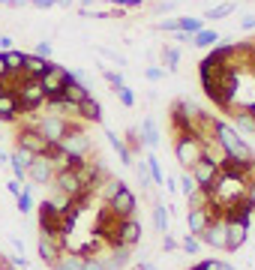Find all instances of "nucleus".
I'll return each instance as SVG.
<instances>
[{
	"instance_id": "f257e3e1",
	"label": "nucleus",
	"mask_w": 255,
	"mask_h": 270,
	"mask_svg": "<svg viewBox=\"0 0 255 270\" xmlns=\"http://www.w3.org/2000/svg\"><path fill=\"white\" fill-rule=\"evenodd\" d=\"M213 135H216V144L222 147V156H228V159H243V162L255 159L252 147L243 141V135H240L234 126H228V123H222V120H213Z\"/></svg>"
},
{
	"instance_id": "f03ea898",
	"label": "nucleus",
	"mask_w": 255,
	"mask_h": 270,
	"mask_svg": "<svg viewBox=\"0 0 255 270\" xmlns=\"http://www.w3.org/2000/svg\"><path fill=\"white\" fill-rule=\"evenodd\" d=\"M69 81H75V72L51 63V69L39 78V84H42V90H45V102H60V99H63V87H66Z\"/></svg>"
},
{
	"instance_id": "7ed1b4c3",
	"label": "nucleus",
	"mask_w": 255,
	"mask_h": 270,
	"mask_svg": "<svg viewBox=\"0 0 255 270\" xmlns=\"http://www.w3.org/2000/svg\"><path fill=\"white\" fill-rule=\"evenodd\" d=\"M15 102H18V111H36L42 102H45V90L36 78H18V87H15Z\"/></svg>"
},
{
	"instance_id": "20e7f679",
	"label": "nucleus",
	"mask_w": 255,
	"mask_h": 270,
	"mask_svg": "<svg viewBox=\"0 0 255 270\" xmlns=\"http://www.w3.org/2000/svg\"><path fill=\"white\" fill-rule=\"evenodd\" d=\"M57 147L66 153V156H75V159H87V153H90V135L84 129H75V126H69V132L57 141Z\"/></svg>"
},
{
	"instance_id": "39448f33",
	"label": "nucleus",
	"mask_w": 255,
	"mask_h": 270,
	"mask_svg": "<svg viewBox=\"0 0 255 270\" xmlns=\"http://www.w3.org/2000/svg\"><path fill=\"white\" fill-rule=\"evenodd\" d=\"M174 156H177V162L183 165V168H192L204 156V144L195 141V138H189V135H183V138L174 141Z\"/></svg>"
},
{
	"instance_id": "423d86ee",
	"label": "nucleus",
	"mask_w": 255,
	"mask_h": 270,
	"mask_svg": "<svg viewBox=\"0 0 255 270\" xmlns=\"http://www.w3.org/2000/svg\"><path fill=\"white\" fill-rule=\"evenodd\" d=\"M36 129H39V135L45 138V141H51V144H57L66 132H69V120L66 117H57V114H45V117H36V123H33Z\"/></svg>"
},
{
	"instance_id": "0eeeda50",
	"label": "nucleus",
	"mask_w": 255,
	"mask_h": 270,
	"mask_svg": "<svg viewBox=\"0 0 255 270\" xmlns=\"http://www.w3.org/2000/svg\"><path fill=\"white\" fill-rule=\"evenodd\" d=\"M189 174H192V180L198 183V189L210 192V186L216 183V177H219V162L210 159V156H201V159L189 168Z\"/></svg>"
},
{
	"instance_id": "6e6552de",
	"label": "nucleus",
	"mask_w": 255,
	"mask_h": 270,
	"mask_svg": "<svg viewBox=\"0 0 255 270\" xmlns=\"http://www.w3.org/2000/svg\"><path fill=\"white\" fill-rule=\"evenodd\" d=\"M18 147L27 150V153H33V156H45V150L51 147V141H45L39 135V129H36L33 123H27V126L18 129Z\"/></svg>"
},
{
	"instance_id": "1a4fd4ad",
	"label": "nucleus",
	"mask_w": 255,
	"mask_h": 270,
	"mask_svg": "<svg viewBox=\"0 0 255 270\" xmlns=\"http://www.w3.org/2000/svg\"><path fill=\"white\" fill-rule=\"evenodd\" d=\"M39 237H63L60 234V210H54L51 201L39 204Z\"/></svg>"
},
{
	"instance_id": "9d476101",
	"label": "nucleus",
	"mask_w": 255,
	"mask_h": 270,
	"mask_svg": "<svg viewBox=\"0 0 255 270\" xmlns=\"http://www.w3.org/2000/svg\"><path fill=\"white\" fill-rule=\"evenodd\" d=\"M135 204H138V198H135V192L129 189V186H123L117 195L108 201V210H111L117 219H129L132 213H135Z\"/></svg>"
},
{
	"instance_id": "9b49d317",
	"label": "nucleus",
	"mask_w": 255,
	"mask_h": 270,
	"mask_svg": "<svg viewBox=\"0 0 255 270\" xmlns=\"http://www.w3.org/2000/svg\"><path fill=\"white\" fill-rule=\"evenodd\" d=\"M201 243L210 246V249H225V216H216L210 219V225L201 231Z\"/></svg>"
},
{
	"instance_id": "f8f14e48",
	"label": "nucleus",
	"mask_w": 255,
	"mask_h": 270,
	"mask_svg": "<svg viewBox=\"0 0 255 270\" xmlns=\"http://www.w3.org/2000/svg\"><path fill=\"white\" fill-rule=\"evenodd\" d=\"M234 57H237V45L225 36V39H219V45L210 48V54H207L204 60H207L210 66H228V63H234Z\"/></svg>"
},
{
	"instance_id": "ddd939ff",
	"label": "nucleus",
	"mask_w": 255,
	"mask_h": 270,
	"mask_svg": "<svg viewBox=\"0 0 255 270\" xmlns=\"http://www.w3.org/2000/svg\"><path fill=\"white\" fill-rule=\"evenodd\" d=\"M135 243H141V222L135 216L120 219L117 222V246H129L132 249Z\"/></svg>"
},
{
	"instance_id": "4468645a",
	"label": "nucleus",
	"mask_w": 255,
	"mask_h": 270,
	"mask_svg": "<svg viewBox=\"0 0 255 270\" xmlns=\"http://www.w3.org/2000/svg\"><path fill=\"white\" fill-rule=\"evenodd\" d=\"M54 174H57V171H54V165H51L45 156H36V159L30 162V168H27V177H30L36 186H48V183L54 180Z\"/></svg>"
},
{
	"instance_id": "2eb2a0df",
	"label": "nucleus",
	"mask_w": 255,
	"mask_h": 270,
	"mask_svg": "<svg viewBox=\"0 0 255 270\" xmlns=\"http://www.w3.org/2000/svg\"><path fill=\"white\" fill-rule=\"evenodd\" d=\"M39 258L48 264V267H54L57 264V258L63 255V249H66V240L63 237H39Z\"/></svg>"
},
{
	"instance_id": "dca6fc26",
	"label": "nucleus",
	"mask_w": 255,
	"mask_h": 270,
	"mask_svg": "<svg viewBox=\"0 0 255 270\" xmlns=\"http://www.w3.org/2000/svg\"><path fill=\"white\" fill-rule=\"evenodd\" d=\"M246 234H249V225L243 222H225V249L234 252L246 243Z\"/></svg>"
},
{
	"instance_id": "f3484780",
	"label": "nucleus",
	"mask_w": 255,
	"mask_h": 270,
	"mask_svg": "<svg viewBox=\"0 0 255 270\" xmlns=\"http://www.w3.org/2000/svg\"><path fill=\"white\" fill-rule=\"evenodd\" d=\"M33 159H36L33 153H27V150H21V147H15V150L9 153V165H12V174H15V180H18V183L27 177V168H30V162H33Z\"/></svg>"
},
{
	"instance_id": "a211bd4d",
	"label": "nucleus",
	"mask_w": 255,
	"mask_h": 270,
	"mask_svg": "<svg viewBox=\"0 0 255 270\" xmlns=\"http://www.w3.org/2000/svg\"><path fill=\"white\" fill-rule=\"evenodd\" d=\"M129 258H132V249L129 246H111V252L102 258V267L105 270H126Z\"/></svg>"
},
{
	"instance_id": "6ab92c4d",
	"label": "nucleus",
	"mask_w": 255,
	"mask_h": 270,
	"mask_svg": "<svg viewBox=\"0 0 255 270\" xmlns=\"http://www.w3.org/2000/svg\"><path fill=\"white\" fill-rule=\"evenodd\" d=\"M48 69H51V63H48V60H39V57L27 54V57H24V69H21V78H36V81H39Z\"/></svg>"
},
{
	"instance_id": "aec40b11",
	"label": "nucleus",
	"mask_w": 255,
	"mask_h": 270,
	"mask_svg": "<svg viewBox=\"0 0 255 270\" xmlns=\"http://www.w3.org/2000/svg\"><path fill=\"white\" fill-rule=\"evenodd\" d=\"M3 54V60H6V72H9V78H21V69H24V51H15V48H9V51H0Z\"/></svg>"
},
{
	"instance_id": "412c9836",
	"label": "nucleus",
	"mask_w": 255,
	"mask_h": 270,
	"mask_svg": "<svg viewBox=\"0 0 255 270\" xmlns=\"http://www.w3.org/2000/svg\"><path fill=\"white\" fill-rule=\"evenodd\" d=\"M186 225H189V234L198 237L201 231L210 225V213L207 210H186Z\"/></svg>"
},
{
	"instance_id": "4be33fe9",
	"label": "nucleus",
	"mask_w": 255,
	"mask_h": 270,
	"mask_svg": "<svg viewBox=\"0 0 255 270\" xmlns=\"http://www.w3.org/2000/svg\"><path fill=\"white\" fill-rule=\"evenodd\" d=\"M138 135H141V141L147 144L150 150H153V147H159V141H162V135H159V126H156L150 117H144V120H141V129H138Z\"/></svg>"
},
{
	"instance_id": "5701e85b",
	"label": "nucleus",
	"mask_w": 255,
	"mask_h": 270,
	"mask_svg": "<svg viewBox=\"0 0 255 270\" xmlns=\"http://www.w3.org/2000/svg\"><path fill=\"white\" fill-rule=\"evenodd\" d=\"M78 117H84V120H90V123H99V120H102V105L93 99V93L78 105Z\"/></svg>"
},
{
	"instance_id": "b1692460",
	"label": "nucleus",
	"mask_w": 255,
	"mask_h": 270,
	"mask_svg": "<svg viewBox=\"0 0 255 270\" xmlns=\"http://www.w3.org/2000/svg\"><path fill=\"white\" fill-rule=\"evenodd\" d=\"M96 186H99V195H102L105 201H111V198L117 195V192H120L126 183H123V180H117V177H102Z\"/></svg>"
},
{
	"instance_id": "393cba45",
	"label": "nucleus",
	"mask_w": 255,
	"mask_h": 270,
	"mask_svg": "<svg viewBox=\"0 0 255 270\" xmlns=\"http://www.w3.org/2000/svg\"><path fill=\"white\" fill-rule=\"evenodd\" d=\"M234 129H237L240 135H243V132H252V135H255V114L246 111V108L234 111Z\"/></svg>"
},
{
	"instance_id": "a878e982",
	"label": "nucleus",
	"mask_w": 255,
	"mask_h": 270,
	"mask_svg": "<svg viewBox=\"0 0 255 270\" xmlns=\"http://www.w3.org/2000/svg\"><path fill=\"white\" fill-rule=\"evenodd\" d=\"M18 114H21V111H18V102H15L12 93L0 96V120H15Z\"/></svg>"
},
{
	"instance_id": "bb28decb",
	"label": "nucleus",
	"mask_w": 255,
	"mask_h": 270,
	"mask_svg": "<svg viewBox=\"0 0 255 270\" xmlns=\"http://www.w3.org/2000/svg\"><path fill=\"white\" fill-rule=\"evenodd\" d=\"M105 138L111 141V147L117 150V156H120V162H123V165H132V150H129V147H126V144H123V141H120V138H117L114 132H111V129L105 132Z\"/></svg>"
},
{
	"instance_id": "cd10ccee",
	"label": "nucleus",
	"mask_w": 255,
	"mask_h": 270,
	"mask_svg": "<svg viewBox=\"0 0 255 270\" xmlns=\"http://www.w3.org/2000/svg\"><path fill=\"white\" fill-rule=\"evenodd\" d=\"M189 42L198 45V48H210V45L219 42V33H216V30H198L195 36H189Z\"/></svg>"
},
{
	"instance_id": "c85d7f7f",
	"label": "nucleus",
	"mask_w": 255,
	"mask_h": 270,
	"mask_svg": "<svg viewBox=\"0 0 255 270\" xmlns=\"http://www.w3.org/2000/svg\"><path fill=\"white\" fill-rule=\"evenodd\" d=\"M207 204H210V195L204 189H195L186 195V210H207Z\"/></svg>"
},
{
	"instance_id": "c756f323",
	"label": "nucleus",
	"mask_w": 255,
	"mask_h": 270,
	"mask_svg": "<svg viewBox=\"0 0 255 270\" xmlns=\"http://www.w3.org/2000/svg\"><path fill=\"white\" fill-rule=\"evenodd\" d=\"M177 30H180V33H186V36H195L198 30H204V21H201V18H189V15H183V18H177Z\"/></svg>"
},
{
	"instance_id": "7c9ffc66",
	"label": "nucleus",
	"mask_w": 255,
	"mask_h": 270,
	"mask_svg": "<svg viewBox=\"0 0 255 270\" xmlns=\"http://www.w3.org/2000/svg\"><path fill=\"white\" fill-rule=\"evenodd\" d=\"M81 255H75V252H69V255H60L57 258V264H54V270H81Z\"/></svg>"
},
{
	"instance_id": "2f4dec72",
	"label": "nucleus",
	"mask_w": 255,
	"mask_h": 270,
	"mask_svg": "<svg viewBox=\"0 0 255 270\" xmlns=\"http://www.w3.org/2000/svg\"><path fill=\"white\" fill-rule=\"evenodd\" d=\"M144 162H147V171H150V183L162 186V183H165V174H162V168H159V159H156L153 153H150V156L144 159Z\"/></svg>"
},
{
	"instance_id": "473e14b6",
	"label": "nucleus",
	"mask_w": 255,
	"mask_h": 270,
	"mask_svg": "<svg viewBox=\"0 0 255 270\" xmlns=\"http://www.w3.org/2000/svg\"><path fill=\"white\" fill-rule=\"evenodd\" d=\"M231 12H234V3H219V6H210V9L204 12V18H207V21H219V18L231 15Z\"/></svg>"
},
{
	"instance_id": "72a5a7b5",
	"label": "nucleus",
	"mask_w": 255,
	"mask_h": 270,
	"mask_svg": "<svg viewBox=\"0 0 255 270\" xmlns=\"http://www.w3.org/2000/svg\"><path fill=\"white\" fill-rule=\"evenodd\" d=\"M153 225H156L159 234H168V210H165L162 204L153 207Z\"/></svg>"
},
{
	"instance_id": "f704fd0d",
	"label": "nucleus",
	"mask_w": 255,
	"mask_h": 270,
	"mask_svg": "<svg viewBox=\"0 0 255 270\" xmlns=\"http://www.w3.org/2000/svg\"><path fill=\"white\" fill-rule=\"evenodd\" d=\"M15 204H18V213H30V210H33V198H30V189H24V186H21V195L15 198Z\"/></svg>"
},
{
	"instance_id": "c9c22d12",
	"label": "nucleus",
	"mask_w": 255,
	"mask_h": 270,
	"mask_svg": "<svg viewBox=\"0 0 255 270\" xmlns=\"http://www.w3.org/2000/svg\"><path fill=\"white\" fill-rule=\"evenodd\" d=\"M162 60H165V69H177V63H180V51H177V48H171V45H165Z\"/></svg>"
},
{
	"instance_id": "e433bc0d",
	"label": "nucleus",
	"mask_w": 255,
	"mask_h": 270,
	"mask_svg": "<svg viewBox=\"0 0 255 270\" xmlns=\"http://www.w3.org/2000/svg\"><path fill=\"white\" fill-rule=\"evenodd\" d=\"M135 174H138V183H141V189H147L150 186V171H147V162H135Z\"/></svg>"
},
{
	"instance_id": "4c0bfd02",
	"label": "nucleus",
	"mask_w": 255,
	"mask_h": 270,
	"mask_svg": "<svg viewBox=\"0 0 255 270\" xmlns=\"http://www.w3.org/2000/svg\"><path fill=\"white\" fill-rule=\"evenodd\" d=\"M180 246H183V252L195 255V252L201 249V240H198V237H192V234H186V237H183V243H180Z\"/></svg>"
},
{
	"instance_id": "58836bf2",
	"label": "nucleus",
	"mask_w": 255,
	"mask_h": 270,
	"mask_svg": "<svg viewBox=\"0 0 255 270\" xmlns=\"http://www.w3.org/2000/svg\"><path fill=\"white\" fill-rule=\"evenodd\" d=\"M81 270H105V267H102V258L99 255H84Z\"/></svg>"
},
{
	"instance_id": "ea45409f",
	"label": "nucleus",
	"mask_w": 255,
	"mask_h": 270,
	"mask_svg": "<svg viewBox=\"0 0 255 270\" xmlns=\"http://www.w3.org/2000/svg\"><path fill=\"white\" fill-rule=\"evenodd\" d=\"M105 81H108V84H111L114 90H120V87H126V84H123V75H120V72H111V69H105Z\"/></svg>"
},
{
	"instance_id": "a19ab883",
	"label": "nucleus",
	"mask_w": 255,
	"mask_h": 270,
	"mask_svg": "<svg viewBox=\"0 0 255 270\" xmlns=\"http://www.w3.org/2000/svg\"><path fill=\"white\" fill-rule=\"evenodd\" d=\"M33 57H39V60H48L51 57V42H39V45H36V51H33Z\"/></svg>"
},
{
	"instance_id": "79ce46f5",
	"label": "nucleus",
	"mask_w": 255,
	"mask_h": 270,
	"mask_svg": "<svg viewBox=\"0 0 255 270\" xmlns=\"http://www.w3.org/2000/svg\"><path fill=\"white\" fill-rule=\"evenodd\" d=\"M117 96H120V102H123L126 108H132V105H135V93H132L129 87H120V90H117Z\"/></svg>"
},
{
	"instance_id": "37998d69",
	"label": "nucleus",
	"mask_w": 255,
	"mask_h": 270,
	"mask_svg": "<svg viewBox=\"0 0 255 270\" xmlns=\"http://www.w3.org/2000/svg\"><path fill=\"white\" fill-rule=\"evenodd\" d=\"M180 189H183L186 195H189V192H195V189H198V183L192 180V174H183V177H180Z\"/></svg>"
},
{
	"instance_id": "c03bdc74",
	"label": "nucleus",
	"mask_w": 255,
	"mask_h": 270,
	"mask_svg": "<svg viewBox=\"0 0 255 270\" xmlns=\"http://www.w3.org/2000/svg\"><path fill=\"white\" fill-rule=\"evenodd\" d=\"M114 6H123V9H138L141 6V0H111Z\"/></svg>"
},
{
	"instance_id": "a18cd8bd",
	"label": "nucleus",
	"mask_w": 255,
	"mask_h": 270,
	"mask_svg": "<svg viewBox=\"0 0 255 270\" xmlns=\"http://www.w3.org/2000/svg\"><path fill=\"white\" fill-rule=\"evenodd\" d=\"M30 6H36V9H51V6H57V0H30Z\"/></svg>"
},
{
	"instance_id": "49530a36",
	"label": "nucleus",
	"mask_w": 255,
	"mask_h": 270,
	"mask_svg": "<svg viewBox=\"0 0 255 270\" xmlns=\"http://www.w3.org/2000/svg\"><path fill=\"white\" fill-rule=\"evenodd\" d=\"M159 30H168V33H177V18H165V21H159Z\"/></svg>"
},
{
	"instance_id": "de8ad7c7",
	"label": "nucleus",
	"mask_w": 255,
	"mask_h": 270,
	"mask_svg": "<svg viewBox=\"0 0 255 270\" xmlns=\"http://www.w3.org/2000/svg\"><path fill=\"white\" fill-rule=\"evenodd\" d=\"M246 201H249V207H252V213H255V180L246 186Z\"/></svg>"
},
{
	"instance_id": "09e8293b",
	"label": "nucleus",
	"mask_w": 255,
	"mask_h": 270,
	"mask_svg": "<svg viewBox=\"0 0 255 270\" xmlns=\"http://www.w3.org/2000/svg\"><path fill=\"white\" fill-rule=\"evenodd\" d=\"M216 264H219V261H213V258H210V261H198L192 270H216Z\"/></svg>"
},
{
	"instance_id": "8fccbe9b",
	"label": "nucleus",
	"mask_w": 255,
	"mask_h": 270,
	"mask_svg": "<svg viewBox=\"0 0 255 270\" xmlns=\"http://www.w3.org/2000/svg\"><path fill=\"white\" fill-rule=\"evenodd\" d=\"M144 75H147L150 81H159V78H162V69H159V66H150V69L144 72Z\"/></svg>"
},
{
	"instance_id": "3c124183",
	"label": "nucleus",
	"mask_w": 255,
	"mask_h": 270,
	"mask_svg": "<svg viewBox=\"0 0 255 270\" xmlns=\"http://www.w3.org/2000/svg\"><path fill=\"white\" fill-rule=\"evenodd\" d=\"M162 249H165V252H171V249H177V240H174L171 234H165V237H162Z\"/></svg>"
},
{
	"instance_id": "603ef678",
	"label": "nucleus",
	"mask_w": 255,
	"mask_h": 270,
	"mask_svg": "<svg viewBox=\"0 0 255 270\" xmlns=\"http://www.w3.org/2000/svg\"><path fill=\"white\" fill-rule=\"evenodd\" d=\"M240 27H243V30H255V15H246V18L240 21Z\"/></svg>"
},
{
	"instance_id": "864d4df0",
	"label": "nucleus",
	"mask_w": 255,
	"mask_h": 270,
	"mask_svg": "<svg viewBox=\"0 0 255 270\" xmlns=\"http://www.w3.org/2000/svg\"><path fill=\"white\" fill-rule=\"evenodd\" d=\"M9 192L18 198V195H21V183H18V180H9Z\"/></svg>"
},
{
	"instance_id": "5fc2aeb1",
	"label": "nucleus",
	"mask_w": 255,
	"mask_h": 270,
	"mask_svg": "<svg viewBox=\"0 0 255 270\" xmlns=\"http://www.w3.org/2000/svg\"><path fill=\"white\" fill-rule=\"evenodd\" d=\"M3 78H9V72H6V60H3V54H0V81Z\"/></svg>"
},
{
	"instance_id": "6e6d98bb",
	"label": "nucleus",
	"mask_w": 255,
	"mask_h": 270,
	"mask_svg": "<svg viewBox=\"0 0 255 270\" xmlns=\"http://www.w3.org/2000/svg\"><path fill=\"white\" fill-rule=\"evenodd\" d=\"M0 48H3V51L12 48V39H9V36H0Z\"/></svg>"
},
{
	"instance_id": "4d7b16f0",
	"label": "nucleus",
	"mask_w": 255,
	"mask_h": 270,
	"mask_svg": "<svg viewBox=\"0 0 255 270\" xmlns=\"http://www.w3.org/2000/svg\"><path fill=\"white\" fill-rule=\"evenodd\" d=\"M6 162H9V153H6V150H3V147H0V168H3V165H6Z\"/></svg>"
},
{
	"instance_id": "13d9d810",
	"label": "nucleus",
	"mask_w": 255,
	"mask_h": 270,
	"mask_svg": "<svg viewBox=\"0 0 255 270\" xmlns=\"http://www.w3.org/2000/svg\"><path fill=\"white\" fill-rule=\"evenodd\" d=\"M216 270H234V264H228V261H219V264H216Z\"/></svg>"
},
{
	"instance_id": "bf43d9fd",
	"label": "nucleus",
	"mask_w": 255,
	"mask_h": 270,
	"mask_svg": "<svg viewBox=\"0 0 255 270\" xmlns=\"http://www.w3.org/2000/svg\"><path fill=\"white\" fill-rule=\"evenodd\" d=\"M57 6H63V9H69V6H72V0H57Z\"/></svg>"
},
{
	"instance_id": "052dcab7",
	"label": "nucleus",
	"mask_w": 255,
	"mask_h": 270,
	"mask_svg": "<svg viewBox=\"0 0 255 270\" xmlns=\"http://www.w3.org/2000/svg\"><path fill=\"white\" fill-rule=\"evenodd\" d=\"M249 45V54H252V63H255V42H246Z\"/></svg>"
},
{
	"instance_id": "680f3d73",
	"label": "nucleus",
	"mask_w": 255,
	"mask_h": 270,
	"mask_svg": "<svg viewBox=\"0 0 255 270\" xmlns=\"http://www.w3.org/2000/svg\"><path fill=\"white\" fill-rule=\"evenodd\" d=\"M3 270H18V267H12V264H9V261H6V264H3Z\"/></svg>"
},
{
	"instance_id": "e2e57ef3",
	"label": "nucleus",
	"mask_w": 255,
	"mask_h": 270,
	"mask_svg": "<svg viewBox=\"0 0 255 270\" xmlns=\"http://www.w3.org/2000/svg\"><path fill=\"white\" fill-rule=\"evenodd\" d=\"M141 270H156V267H153V264H144V267H141Z\"/></svg>"
}]
</instances>
